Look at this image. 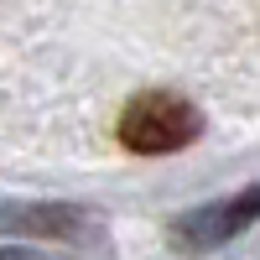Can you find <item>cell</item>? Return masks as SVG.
<instances>
[{"label":"cell","mask_w":260,"mask_h":260,"mask_svg":"<svg viewBox=\"0 0 260 260\" xmlns=\"http://www.w3.org/2000/svg\"><path fill=\"white\" fill-rule=\"evenodd\" d=\"M260 219V182L234 192V198H219L208 208H192L172 224V250L177 255H203V250H219L229 245L234 234H245L250 224Z\"/></svg>","instance_id":"obj_2"},{"label":"cell","mask_w":260,"mask_h":260,"mask_svg":"<svg viewBox=\"0 0 260 260\" xmlns=\"http://www.w3.org/2000/svg\"><path fill=\"white\" fill-rule=\"evenodd\" d=\"M0 260H31V255H16V250H0Z\"/></svg>","instance_id":"obj_4"},{"label":"cell","mask_w":260,"mask_h":260,"mask_svg":"<svg viewBox=\"0 0 260 260\" xmlns=\"http://www.w3.org/2000/svg\"><path fill=\"white\" fill-rule=\"evenodd\" d=\"M0 234L57 240V245H94L99 219L78 203H0Z\"/></svg>","instance_id":"obj_3"},{"label":"cell","mask_w":260,"mask_h":260,"mask_svg":"<svg viewBox=\"0 0 260 260\" xmlns=\"http://www.w3.org/2000/svg\"><path fill=\"white\" fill-rule=\"evenodd\" d=\"M203 136V115L198 104L172 94V89H146L125 104L120 115V146L136 156H172Z\"/></svg>","instance_id":"obj_1"}]
</instances>
